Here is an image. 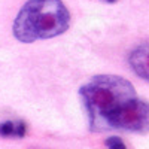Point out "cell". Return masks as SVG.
<instances>
[{
  "label": "cell",
  "instance_id": "52a82bcc",
  "mask_svg": "<svg viewBox=\"0 0 149 149\" xmlns=\"http://www.w3.org/2000/svg\"><path fill=\"white\" fill-rule=\"evenodd\" d=\"M103 2H106V3H115L116 0H103Z\"/></svg>",
  "mask_w": 149,
  "mask_h": 149
},
{
  "label": "cell",
  "instance_id": "3957f363",
  "mask_svg": "<svg viewBox=\"0 0 149 149\" xmlns=\"http://www.w3.org/2000/svg\"><path fill=\"white\" fill-rule=\"evenodd\" d=\"M122 130L145 134L149 131V103L140 98L124 103L104 119V130Z\"/></svg>",
  "mask_w": 149,
  "mask_h": 149
},
{
  "label": "cell",
  "instance_id": "6da1fadb",
  "mask_svg": "<svg viewBox=\"0 0 149 149\" xmlns=\"http://www.w3.org/2000/svg\"><path fill=\"white\" fill-rule=\"evenodd\" d=\"M70 18L61 0H29L19 9L12 31L22 43L52 39L69 30Z\"/></svg>",
  "mask_w": 149,
  "mask_h": 149
},
{
  "label": "cell",
  "instance_id": "5b68a950",
  "mask_svg": "<svg viewBox=\"0 0 149 149\" xmlns=\"http://www.w3.org/2000/svg\"><path fill=\"white\" fill-rule=\"evenodd\" d=\"M27 133V125L24 121H5L0 124V136L2 137H17L21 139Z\"/></svg>",
  "mask_w": 149,
  "mask_h": 149
},
{
  "label": "cell",
  "instance_id": "8992f818",
  "mask_svg": "<svg viewBox=\"0 0 149 149\" xmlns=\"http://www.w3.org/2000/svg\"><path fill=\"white\" fill-rule=\"evenodd\" d=\"M106 148L107 149H127L125 143L118 136H110L106 139Z\"/></svg>",
  "mask_w": 149,
  "mask_h": 149
},
{
  "label": "cell",
  "instance_id": "277c9868",
  "mask_svg": "<svg viewBox=\"0 0 149 149\" xmlns=\"http://www.w3.org/2000/svg\"><path fill=\"white\" fill-rule=\"evenodd\" d=\"M128 64L139 78L149 82V43L133 49L128 55Z\"/></svg>",
  "mask_w": 149,
  "mask_h": 149
},
{
  "label": "cell",
  "instance_id": "7a4b0ae2",
  "mask_svg": "<svg viewBox=\"0 0 149 149\" xmlns=\"http://www.w3.org/2000/svg\"><path fill=\"white\" fill-rule=\"evenodd\" d=\"M79 95L88 113L91 131L104 130L106 116L137 97L133 84L116 74H97L81 86Z\"/></svg>",
  "mask_w": 149,
  "mask_h": 149
}]
</instances>
